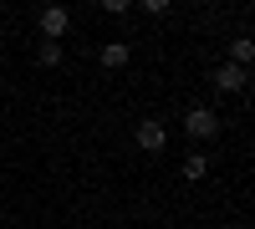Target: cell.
Masks as SVG:
<instances>
[{
  "label": "cell",
  "mask_w": 255,
  "mask_h": 229,
  "mask_svg": "<svg viewBox=\"0 0 255 229\" xmlns=\"http://www.w3.org/2000/svg\"><path fill=\"white\" fill-rule=\"evenodd\" d=\"M133 138H138V148H143V153H163V148H168V128H163L158 117H143Z\"/></svg>",
  "instance_id": "obj_4"
},
{
  "label": "cell",
  "mask_w": 255,
  "mask_h": 229,
  "mask_svg": "<svg viewBox=\"0 0 255 229\" xmlns=\"http://www.w3.org/2000/svg\"><path fill=\"white\" fill-rule=\"evenodd\" d=\"M36 26H41V41H61V36L72 31V10L67 5H46V10L36 15Z\"/></svg>",
  "instance_id": "obj_3"
},
{
  "label": "cell",
  "mask_w": 255,
  "mask_h": 229,
  "mask_svg": "<svg viewBox=\"0 0 255 229\" xmlns=\"http://www.w3.org/2000/svg\"><path fill=\"white\" fill-rule=\"evenodd\" d=\"M143 15H168V0H143Z\"/></svg>",
  "instance_id": "obj_10"
},
{
  "label": "cell",
  "mask_w": 255,
  "mask_h": 229,
  "mask_svg": "<svg viewBox=\"0 0 255 229\" xmlns=\"http://www.w3.org/2000/svg\"><path fill=\"white\" fill-rule=\"evenodd\" d=\"M184 133H189V138H199V143H209V138H220V133H225V122H220L215 107H189V112H184Z\"/></svg>",
  "instance_id": "obj_1"
},
{
  "label": "cell",
  "mask_w": 255,
  "mask_h": 229,
  "mask_svg": "<svg viewBox=\"0 0 255 229\" xmlns=\"http://www.w3.org/2000/svg\"><path fill=\"white\" fill-rule=\"evenodd\" d=\"M36 61L41 67H61V61H67V46H61V41H36Z\"/></svg>",
  "instance_id": "obj_7"
},
{
  "label": "cell",
  "mask_w": 255,
  "mask_h": 229,
  "mask_svg": "<svg viewBox=\"0 0 255 229\" xmlns=\"http://www.w3.org/2000/svg\"><path fill=\"white\" fill-rule=\"evenodd\" d=\"M209 163H215V158H209V153H184V183H199V178H209Z\"/></svg>",
  "instance_id": "obj_6"
},
{
  "label": "cell",
  "mask_w": 255,
  "mask_h": 229,
  "mask_svg": "<svg viewBox=\"0 0 255 229\" xmlns=\"http://www.w3.org/2000/svg\"><path fill=\"white\" fill-rule=\"evenodd\" d=\"M128 61H133V46H128V41H102L97 46V67L102 72H123Z\"/></svg>",
  "instance_id": "obj_5"
},
{
  "label": "cell",
  "mask_w": 255,
  "mask_h": 229,
  "mask_svg": "<svg viewBox=\"0 0 255 229\" xmlns=\"http://www.w3.org/2000/svg\"><path fill=\"white\" fill-rule=\"evenodd\" d=\"M102 10H108V15H128L133 5H128V0H102Z\"/></svg>",
  "instance_id": "obj_9"
},
{
  "label": "cell",
  "mask_w": 255,
  "mask_h": 229,
  "mask_svg": "<svg viewBox=\"0 0 255 229\" xmlns=\"http://www.w3.org/2000/svg\"><path fill=\"white\" fill-rule=\"evenodd\" d=\"M245 87H250L245 67H235V61H220V67H215V92L220 97H245Z\"/></svg>",
  "instance_id": "obj_2"
},
{
  "label": "cell",
  "mask_w": 255,
  "mask_h": 229,
  "mask_svg": "<svg viewBox=\"0 0 255 229\" xmlns=\"http://www.w3.org/2000/svg\"><path fill=\"white\" fill-rule=\"evenodd\" d=\"M230 61L250 72V61H255V41H250V36H235V41H230Z\"/></svg>",
  "instance_id": "obj_8"
}]
</instances>
